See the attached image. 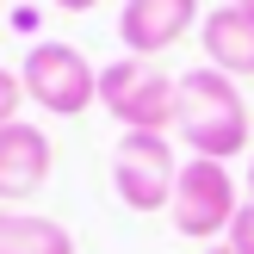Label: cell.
I'll list each match as a JSON object with an SVG mask.
<instances>
[{
  "label": "cell",
  "mask_w": 254,
  "mask_h": 254,
  "mask_svg": "<svg viewBox=\"0 0 254 254\" xmlns=\"http://www.w3.org/2000/svg\"><path fill=\"white\" fill-rule=\"evenodd\" d=\"M180 143L205 161H230L248 149V99L230 74L192 68L180 74Z\"/></svg>",
  "instance_id": "obj_1"
},
{
  "label": "cell",
  "mask_w": 254,
  "mask_h": 254,
  "mask_svg": "<svg viewBox=\"0 0 254 254\" xmlns=\"http://www.w3.org/2000/svg\"><path fill=\"white\" fill-rule=\"evenodd\" d=\"M99 106L124 130H161L168 136V124H180V81L143 56H118L99 68Z\"/></svg>",
  "instance_id": "obj_2"
},
{
  "label": "cell",
  "mask_w": 254,
  "mask_h": 254,
  "mask_svg": "<svg viewBox=\"0 0 254 254\" xmlns=\"http://www.w3.org/2000/svg\"><path fill=\"white\" fill-rule=\"evenodd\" d=\"M19 87L25 99L50 112V118H81L99 99V68L81 56L74 44H31L19 62Z\"/></svg>",
  "instance_id": "obj_3"
},
{
  "label": "cell",
  "mask_w": 254,
  "mask_h": 254,
  "mask_svg": "<svg viewBox=\"0 0 254 254\" xmlns=\"http://www.w3.org/2000/svg\"><path fill=\"white\" fill-rule=\"evenodd\" d=\"M236 180H230V161H205V155H192L180 168V180H174V205H168V217H174V230L186 236V242H211V236H230V223H236Z\"/></svg>",
  "instance_id": "obj_4"
},
{
  "label": "cell",
  "mask_w": 254,
  "mask_h": 254,
  "mask_svg": "<svg viewBox=\"0 0 254 254\" xmlns=\"http://www.w3.org/2000/svg\"><path fill=\"white\" fill-rule=\"evenodd\" d=\"M174 180H180V161L174 143L161 130H124L112 149V186L130 211H168L174 205Z\"/></svg>",
  "instance_id": "obj_5"
},
{
  "label": "cell",
  "mask_w": 254,
  "mask_h": 254,
  "mask_svg": "<svg viewBox=\"0 0 254 254\" xmlns=\"http://www.w3.org/2000/svg\"><path fill=\"white\" fill-rule=\"evenodd\" d=\"M198 25V0H124L118 12V44H130V56H161Z\"/></svg>",
  "instance_id": "obj_6"
},
{
  "label": "cell",
  "mask_w": 254,
  "mask_h": 254,
  "mask_svg": "<svg viewBox=\"0 0 254 254\" xmlns=\"http://www.w3.org/2000/svg\"><path fill=\"white\" fill-rule=\"evenodd\" d=\"M50 168H56V149H50V136L37 130V124H6L0 130V198L6 205H19V198H31L37 186L50 180Z\"/></svg>",
  "instance_id": "obj_7"
},
{
  "label": "cell",
  "mask_w": 254,
  "mask_h": 254,
  "mask_svg": "<svg viewBox=\"0 0 254 254\" xmlns=\"http://www.w3.org/2000/svg\"><path fill=\"white\" fill-rule=\"evenodd\" d=\"M198 44H205L211 68L230 74V81H248L254 74V12L242 6H217L198 19Z\"/></svg>",
  "instance_id": "obj_8"
},
{
  "label": "cell",
  "mask_w": 254,
  "mask_h": 254,
  "mask_svg": "<svg viewBox=\"0 0 254 254\" xmlns=\"http://www.w3.org/2000/svg\"><path fill=\"white\" fill-rule=\"evenodd\" d=\"M0 254H74V236L56 217H31V211L0 205Z\"/></svg>",
  "instance_id": "obj_9"
},
{
  "label": "cell",
  "mask_w": 254,
  "mask_h": 254,
  "mask_svg": "<svg viewBox=\"0 0 254 254\" xmlns=\"http://www.w3.org/2000/svg\"><path fill=\"white\" fill-rule=\"evenodd\" d=\"M19 99H25L19 74H12V68H0V130H6V124H19Z\"/></svg>",
  "instance_id": "obj_10"
},
{
  "label": "cell",
  "mask_w": 254,
  "mask_h": 254,
  "mask_svg": "<svg viewBox=\"0 0 254 254\" xmlns=\"http://www.w3.org/2000/svg\"><path fill=\"white\" fill-rule=\"evenodd\" d=\"M230 248H236V254H254V198H242V211H236V223H230Z\"/></svg>",
  "instance_id": "obj_11"
},
{
  "label": "cell",
  "mask_w": 254,
  "mask_h": 254,
  "mask_svg": "<svg viewBox=\"0 0 254 254\" xmlns=\"http://www.w3.org/2000/svg\"><path fill=\"white\" fill-rule=\"evenodd\" d=\"M56 6H62V12H93L99 0H56Z\"/></svg>",
  "instance_id": "obj_12"
},
{
  "label": "cell",
  "mask_w": 254,
  "mask_h": 254,
  "mask_svg": "<svg viewBox=\"0 0 254 254\" xmlns=\"http://www.w3.org/2000/svg\"><path fill=\"white\" fill-rule=\"evenodd\" d=\"M248 198H254V155H248Z\"/></svg>",
  "instance_id": "obj_13"
},
{
  "label": "cell",
  "mask_w": 254,
  "mask_h": 254,
  "mask_svg": "<svg viewBox=\"0 0 254 254\" xmlns=\"http://www.w3.org/2000/svg\"><path fill=\"white\" fill-rule=\"evenodd\" d=\"M205 254H236V248H230V242H217V248H205Z\"/></svg>",
  "instance_id": "obj_14"
},
{
  "label": "cell",
  "mask_w": 254,
  "mask_h": 254,
  "mask_svg": "<svg viewBox=\"0 0 254 254\" xmlns=\"http://www.w3.org/2000/svg\"><path fill=\"white\" fill-rule=\"evenodd\" d=\"M230 6H242V12H254V0H230Z\"/></svg>",
  "instance_id": "obj_15"
}]
</instances>
